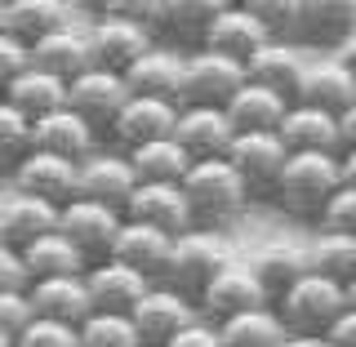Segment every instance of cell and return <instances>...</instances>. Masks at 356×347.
Listing matches in <instances>:
<instances>
[{"label": "cell", "mask_w": 356, "mask_h": 347, "mask_svg": "<svg viewBox=\"0 0 356 347\" xmlns=\"http://www.w3.org/2000/svg\"><path fill=\"white\" fill-rule=\"evenodd\" d=\"M232 138H236V129H232L227 111H218V107H178L174 143L192 156V161H227Z\"/></svg>", "instance_id": "9a60e30c"}, {"label": "cell", "mask_w": 356, "mask_h": 347, "mask_svg": "<svg viewBox=\"0 0 356 347\" xmlns=\"http://www.w3.org/2000/svg\"><path fill=\"white\" fill-rule=\"evenodd\" d=\"M196 316H200L196 303H187V298L174 294L170 285H152L147 294L138 298V307L129 312L134 330H138V339L147 347H170Z\"/></svg>", "instance_id": "8fae6325"}, {"label": "cell", "mask_w": 356, "mask_h": 347, "mask_svg": "<svg viewBox=\"0 0 356 347\" xmlns=\"http://www.w3.org/2000/svg\"><path fill=\"white\" fill-rule=\"evenodd\" d=\"M0 98H5L14 111H22L31 125H36L40 116H49V111L67 107V85L58 81V76L40 72V67H27L18 81H9L5 89H0Z\"/></svg>", "instance_id": "4dcf8cb0"}, {"label": "cell", "mask_w": 356, "mask_h": 347, "mask_svg": "<svg viewBox=\"0 0 356 347\" xmlns=\"http://www.w3.org/2000/svg\"><path fill=\"white\" fill-rule=\"evenodd\" d=\"M254 307H272V303H267L259 276L250 272V263H227L214 281L205 285V294L196 298V312L209 325H222V321L241 316V312H254Z\"/></svg>", "instance_id": "30bf717a"}, {"label": "cell", "mask_w": 356, "mask_h": 347, "mask_svg": "<svg viewBox=\"0 0 356 347\" xmlns=\"http://www.w3.org/2000/svg\"><path fill=\"white\" fill-rule=\"evenodd\" d=\"M285 347H330V343L325 339H289Z\"/></svg>", "instance_id": "816d5d0a"}, {"label": "cell", "mask_w": 356, "mask_h": 347, "mask_svg": "<svg viewBox=\"0 0 356 347\" xmlns=\"http://www.w3.org/2000/svg\"><path fill=\"white\" fill-rule=\"evenodd\" d=\"M276 138L285 143V152H339V120L325 116L316 107H303V103H289Z\"/></svg>", "instance_id": "f1b7e54d"}, {"label": "cell", "mask_w": 356, "mask_h": 347, "mask_svg": "<svg viewBox=\"0 0 356 347\" xmlns=\"http://www.w3.org/2000/svg\"><path fill=\"white\" fill-rule=\"evenodd\" d=\"M272 36L259 18H254L250 5H222L218 18L209 22V36H205V49L218 54V58H232V63H250L259 49H267Z\"/></svg>", "instance_id": "5bb4252c"}, {"label": "cell", "mask_w": 356, "mask_h": 347, "mask_svg": "<svg viewBox=\"0 0 356 347\" xmlns=\"http://www.w3.org/2000/svg\"><path fill=\"white\" fill-rule=\"evenodd\" d=\"M222 111H227V120H232L236 134H276L281 120H285V111H289V103L281 94H272V89H259V85L245 81L236 89V98H232Z\"/></svg>", "instance_id": "d6a6232c"}, {"label": "cell", "mask_w": 356, "mask_h": 347, "mask_svg": "<svg viewBox=\"0 0 356 347\" xmlns=\"http://www.w3.org/2000/svg\"><path fill=\"white\" fill-rule=\"evenodd\" d=\"M94 138H98V129L89 120H81L72 107H58L31 125V152H49V156H63V161H76V165L94 156Z\"/></svg>", "instance_id": "ffe728a7"}, {"label": "cell", "mask_w": 356, "mask_h": 347, "mask_svg": "<svg viewBox=\"0 0 356 347\" xmlns=\"http://www.w3.org/2000/svg\"><path fill=\"white\" fill-rule=\"evenodd\" d=\"M14 347H81V330L49 316H31V325L14 339Z\"/></svg>", "instance_id": "ab89813d"}, {"label": "cell", "mask_w": 356, "mask_h": 347, "mask_svg": "<svg viewBox=\"0 0 356 347\" xmlns=\"http://www.w3.org/2000/svg\"><path fill=\"white\" fill-rule=\"evenodd\" d=\"M307 272L325 276L334 285H348L356 276V236H339V232H321L307 245Z\"/></svg>", "instance_id": "8d00e7d4"}, {"label": "cell", "mask_w": 356, "mask_h": 347, "mask_svg": "<svg viewBox=\"0 0 356 347\" xmlns=\"http://www.w3.org/2000/svg\"><path fill=\"white\" fill-rule=\"evenodd\" d=\"M218 334H222V347H285L289 343V330L281 325L276 307L241 312V316L222 321Z\"/></svg>", "instance_id": "d590c367"}, {"label": "cell", "mask_w": 356, "mask_h": 347, "mask_svg": "<svg viewBox=\"0 0 356 347\" xmlns=\"http://www.w3.org/2000/svg\"><path fill=\"white\" fill-rule=\"evenodd\" d=\"M325 343H330V347H356V312H352V307H348V312H343V316L330 325Z\"/></svg>", "instance_id": "7dc6e473"}, {"label": "cell", "mask_w": 356, "mask_h": 347, "mask_svg": "<svg viewBox=\"0 0 356 347\" xmlns=\"http://www.w3.org/2000/svg\"><path fill=\"white\" fill-rule=\"evenodd\" d=\"M170 347H222V334H218V325H209L205 316H196Z\"/></svg>", "instance_id": "bcb514c9"}, {"label": "cell", "mask_w": 356, "mask_h": 347, "mask_svg": "<svg viewBox=\"0 0 356 347\" xmlns=\"http://www.w3.org/2000/svg\"><path fill=\"white\" fill-rule=\"evenodd\" d=\"M22 267H27L31 281H49V276H85L89 272V263L81 259V250H76L63 232H49V236L31 241L27 250H22Z\"/></svg>", "instance_id": "836d02e7"}, {"label": "cell", "mask_w": 356, "mask_h": 347, "mask_svg": "<svg viewBox=\"0 0 356 347\" xmlns=\"http://www.w3.org/2000/svg\"><path fill=\"white\" fill-rule=\"evenodd\" d=\"M343 187L339 152H294L272 187V200L298 223H321V209Z\"/></svg>", "instance_id": "6da1fadb"}, {"label": "cell", "mask_w": 356, "mask_h": 347, "mask_svg": "<svg viewBox=\"0 0 356 347\" xmlns=\"http://www.w3.org/2000/svg\"><path fill=\"white\" fill-rule=\"evenodd\" d=\"M81 347H143L129 316L116 312H89L81 321Z\"/></svg>", "instance_id": "74e56055"}, {"label": "cell", "mask_w": 356, "mask_h": 347, "mask_svg": "<svg viewBox=\"0 0 356 347\" xmlns=\"http://www.w3.org/2000/svg\"><path fill=\"white\" fill-rule=\"evenodd\" d=\"M125 161H129V170H134L138 183H183V174L192 170V156L178 147L174 138L134 147V152H125Z\"/></svg>", "instance_id": "e575fe53"}, {"label": "cell", "mask_w": 356, "mask_h": 347, "mask_svg": "<svg viewBox=\"0 0 356 347\" xmlns=\"http://www.w3.org/2000/svg\"><path fill=\"white\" fill-rule=\"evenodd\" d=\"M294 103L316 107V111H325V116L339 120L348 107H356V81L334 58L307 63V76H303V85H298V98H294Z\"/></svg>", "instance_id": "4316f807"}, {"label": "cell", "mask_w": 356, "mask_h": 347, "mask_svg": "<svg viewBox=\"0 0 356 347\" xmlns=\"http://www.w3.org/2000/svg\"><path fill=\"white\" fill-rule=\"evenodd\" d=\"M339 152H356V107L339 116Z\"/></svg>", "instance_id": "c3c4849f"}, {"label": "cell", "mask_w": 356, "mask_h": 347, "mask_svg": "<svg viewBox=\"0 0 356 347\" xmlns=\"http://www.w3.org/2000/svg\"><path fill=\"white\" fill-rule=\"evenodd\" d=\"M27 67H31V49H27L18 36L0 31V89H5L9 81H18Z\"/></svg>", "instance_id": "ee69618b"}, {"label": "cell", "mask_w": 356, "mask_h": 347, "mask_svg": "<svg viewBox=\"0 0 356 347\" xmlns=\"http://www.w3.org/2000/svg\"><path fill=\"white\" fill-rule=\"evenodd\" d=\"M250 272L259 276L267 303H276L285 289H294V285L307 276V250L285 245V241H272V245H263V250L250 259Z\"/></svg>", "instance_id": "f546056e"}, {"label": "cell", "mask_w": 356, "mask_h": 347, "mask_svg": "<svg viewBox=\"0 0 356 347\" xmlns=\"http://www.w3.org/2000/svg\"><path fill=\"white\" fill-rule=\"evenodd\" d=\"M14 192L22 196H36L44 205L63 209L76 200V187H81V165L76 161H63V156H49V152H27L22 165L9 174Z\"/></svg>", "instance_id": "9c48e42d"}, {"label": "cell", "mask_w": 356, "mask_h": 347, "mask_svg": "<svg viewBox=\"0 0 356 347\" xmlns=\"http://www.w3.org/2000/svg\"><path fill=\"white\" fill-rule=\"evenodd\" d=\"M134 187H138V178H134L129 161L120 152H94L89 161H81V187H76L81 200H94V205H107L116 214H125Z\"/></svg>", "instance_id": "e0dca14e"}, {"label": "cell", "mask_w": 356, "mask_h": 347, "mask_svg": "<svg viewBox=\"0 0 356 347\" xmlns=\"http://www.w3.org/2000/svg\"><path fill=\"white\" fill-rule=\"evenodd\" d=\"M129 223H147V227L165 232V236H183L192 232V209L178 183H138L125 205Z\"/></svg>", "instance_id": "2e32d148"}, {"label": "cell", "mask_w": 356, "mask_h": 347, "mask_svg": "<svg viewBox=\"0 0 356 347\" xmlns=\"http://www.w3.org/2000/svg\"><path fill=\"white\" fill-rule=\"evenodd\" d=\"M31 298L27 289H0V334H9V339H18L22 330L31 325Z\"/></svg>", "instance_id": "7bdbcfd3"}, {"label": "cell", "mask_w": 356, "mask_h": 347, "mask_svg": "<svg viewBox=\"0 0 356 347\" xmlns=\"http://www.w3.org/2000/svg\"><path fill=\"white\" fill-rule=\"evenodd\" d=\"M85 40H89V58H94V67L116 72V76H125L129 67L156 45L152 31H147V22L125 18V14H103L94 27L85 31Z\"/></svg>", "instance_id": "52a82bcc"}, {"label": "cell", "mask_w": 356, "mask_h": 347, "mask_svg": "<svg viewBox=\"0 0 356 347\" xmlns=\"http://www.w3.org/2000/svg\"><path fill=\"white\" fill-rule=\"evenodd\" d=\"M218 0H147V31L156 27L178 54H196L205 49L209 22L218 18Z\"/></svg>", "instance_id": "ba28073f"}, {"label": "cell", "mask_w": 356, "mask_h": 347, "mask_svg": "<svg viewBox=\"0 0 356 347\" xmlns=\"http://www.w3.org/2000/svg\"><path fill=\"white\" fill-rule=\"evenodd\" d=\"M0 347H14V339H9V334H0Z\"/></svg>", "instance_id": "db71d44e"}, {"label": "cell", "mask_w": 356, "mask_h": 347, "mask_svg": "<svg viewBox=\"0 0 356 347\" xmlns=\"http://www.w3.org/2000/svg\"><path fill=\"white\" fill-rule=\"evenodd\" d=\"M27 285H31V276L22 267V254L0 241V289H27Z\"/></svg>", "instance_id": "f6af8a7d"}, {"label": "cell", "mask_w": 356, "mask_h": 347, "mask_svg": "<svg viewBox=\"0 0 356 347\" xmlns=\"http://www.w3.org/2000/svg\"><path fill=\"white\" fill-rule=\"evenodd\" d=\"M227 250H222V241L214 232H183V236H174V250H170V263H165V276L161 285H170L174 294H183L187 303H196L200 294H205V285L214 281V276L227 267Z\"/></svg>", "instance_id": "277c9868"}, {"label": "cell", "mask_w": 356, "mask_h": 347, "mask_svg": "<svg viewBox=\"0 0 356 347\" xmlns=\"http://www.w3.org/2000/svg\"><path fill=\"white\" fill-rule=\"evenodd\" d=\"M339 170H343V183L356 187V152H339Z\"/></svg>", "instance_id": "f907efd6"}, {"label": "cell", "mask_w": 356, "mask_h": 347, "mask_svg": "<svg viewBox=\"0 0 356 347\" xmlns=\"http://www.w3.org/2000/svg\"><path fill=\"white\" fill-rule=\"evenodd\" d=\"M245 5L254 9V18L267 27V36L281 40L294 36V18H298V0H245Z\"/></svg>", "instance_id": "60d3db41"}, {"label": "cell", "mask_w": 356, "mask_h": 347, "mask_svg": "<svg viewBox=\"0 0 356 347\" xmlns=\"http://www.w3.org/2000/svg\"><path fill=\"white\" fill-rule=\"evenodd\" d=\"M183 196L192 209L196 232H218L227 223H236L250 205V187L241 183V174L227 161H192V170L183 174Z\"/></svg>", "instance_id": "7a4b0ae2"}, {"label": "cell", "mask_w": 356, "mask_h": 347, "mask_svg": "<svg viewBox=\"0 0 356 347\" xmlns=\"http://www.w3.org/2000/svg\"><path fill=\"white\" fill-rule=\"evenodd\" d=\"M174 120H178V107L174 103H161V98H134L120 107L116 125L107 134L116 138L120 156L134 152V147H147V143H161V138H174Z\"/></svg>", "instance_id": "ac0fdd59"}, {"label": "cell", "mask_w": 356, "mask_h": 347, "mask_svg": "<svg viewBox=\"0 0 356 347\" xmlns=\"http://www.w3.org/2000/svg\"><path fill=\"white\" fill-rule=\"evenodd\" d=\"M85 289H89V303L94 312H116V316H129L134 307H138V298L152 289L147 276L129 272L125 263L107 259V263H94L85 272Z\"/></svg>", "instance_id": "7402d4cb"}, {"label": "cell", "mask_w": 356, "mask_h": 347, "mask_svg": "<svg viewBox=\"0 0 356 347\" xmlns=\"http://www.w3.org/2000/svg\"><path fill=\"white\" fill-rule=\"evenodd\" d=\"M125 85L134 98H161V103H183V54L170 45H152L138 63L125 72Z\"/></svg>", "instance_id": "d6986e66"}, {"label": "cell", "mask_w": 356, "mask_h": 347, "mask_svg": "<svg viewBox=\"0 0 356 347\" xmlns=\"http://www.w3.org/2000/svg\"><path fill=\"white\" fill-rule=\"evenodd\" d=\"M272 307H276V316H281V325L289 330V339H325L330 325L348 312V294H343V285L307 272L303 281L294 289H285Z\"/></svg>", "instance_id": "3957f363"}, {"label": "cell", "mask_w": 356, "mask_h": 347, "mask_svg": "<svg viewBox=\"0 0 356 347\" xmlns=\"http://www.w3.org/2000/svg\"><path fill=\"white\" fill-rule=\"evenodd\" d=\"M321 232H339V236H356V187L343 183L321 209Z\"/></svg>", "instance_id": "b9f144b4"}, {"label": "cell", "mask_w": 356, "mask_h": 347, "mask_svg": "<svg viewBox=\"0 0 356 347\" xmlns=\"http://www.w3.org/2000/svg\"><path fill=\"white\" fill-rule=\"evenodd\" d=\"M120 227H125V214H116V209H107V205H94V200H81V196L58 209V232L81 250V259L89 267L111 259Z\"/></svg>", "instance_id": "5b68a950"}, {"label": "cell", "mask_w": 356, "mask_h": 347, "mask_svg": "<svg viewBox=\"0 0 356 347\" xmlns=\"http://www.w3.org/2000/svg\"><path fill=\"white\" fill-rule=\"evenodd\" d=\"M170 250H174V236H165V232L147 227V223H129V218H125V227H120V236H116L111 259L125 263L129 272L147 276L152 285H161L165 263H170Z\"/></svg>", "instance_id": "d4e9b609"}, {"label": "cell", "mask_w": 356, "mask_h": 347, "mask_svg": "<svg viewBox=\"0 0 356 347\" xmlns=\"http://www.w3.org/2000/svg\"><path fill=\"white\" fill-rule=\"evenodd\" d=\"M143 347H147V343H143Z\"/></svg>", "instance_id": "9f6ffc18"}, {"label": "cell", "mask_w": 356, "mask_h": 347, "mask_svg": "<svg viewBox=\"0 0 356 347\" xmlns=\"http://www.w3.org/2000/svg\"><path fill=\"white\" fill-rule=\"evenodd\" d=\"M303 76H307V58L294 49V45H281V40H272L267 49H259L250 63H245V81L259 85V89H272V94H281L285 103H294V98H298Z\"/></svg>", "instance_id": "cb8c5ba5"}, {"label": "cell", "mask_w": 356, "mask_h": 347, "mask_svg": "<svg viewBox=\"0 0 356 347\" xmlns=\"http://www.w3.org/2000/svg\"><path fill=\"white\" fill-rule=\"evenodd\" d=\"M334 63H339L343 72H348L352 81H356V36H352L348 45H339V49H334Z\"/></svg>", "instance_id": "681fc988"}, {"label": "cell", "mask_w": 356, "mask_h": 347, "mask_svg": "<svg viewBox=\"0 0 356 347\" xmlns=\"http://www.w3.org/2000/svg\"><path fill=\"white\" fill-rule=\"evenodd\" d=\"M49 232H58V209L54 205H44L36 196H22V192L0 196V241L9 250L22 254L31 241L49 236Z\"/></svg>", "instance_id": "603a6c76"}, {"label": "cell", "mask_w": 356, "mask_h": 347, "mask_svg": "<svg viewBox=\"0 0 356 347\" xmlns=\"http://www.w3.org/2000/svg\"><path fill=\"white\" fill-rule=\"evenodd\" d=\"M31 67H40V72L58 76L63 85H72L81 72H89V67H94V58H89V40H85V31L63 27V31H54V36L36 40V45H31Z\"/></svg>", "instance_id": "83f0119b"}, {"label": "cell", "mask_w": 356, "mask_h": 347, "mask_svg": "<svg viewBox=\"0 0 356 347\" xmlns=\"http://www.w3.org/2000/svg\"><path fill=\"white\" fill-rule=\"evenodd\" d=\"M245 85V67L232 58H218L209 49L183 54V103L178 107H227Z\"/></svg>", "instance_id": "8992f818"}, {"label": "cell", "mask_w": 356, "mask_h": 347, "mask_svg": "<svg viewBox=\"0 0 356 347\" xmlns=\"http://www.w3.org/2000/svg\"><path fill=\"white\" fill-rule=\"evenodd\" d=\"M0 31H5V0H0Z\"/></svg>", "instance_id": "11a10c76"}, {"label": "cell", "mask_w": 356, "mask_h": 347, "mask_svg": "<svg viewBox=\"0 0 356 347\" xmlns=\"http://www.w3.org/2000/svg\"><path fill=\"white\" fill-rule=\"evenodd\" d=\"M27 298H31V312H36V316L63 321V325H76V330H81V321L94 312L89 289H85V276H49V281H31Z\"/></svg>", "instance_id": "484cf974"}, {"label": "cell", "mask_w": 356, "mask_h": 347, "mask_svg": "<svg viewBox=\"0 0 356 347\" xmlns=\"http://www.w3.org/2000/svg\"><path fill=\"white\" fill-rule=\"evenodd\" d=\"M31 152V120L0 98V174H14Z\"/></svg>", "instance_id": "f35d334b"}, {"label": "cell", "mask_w": 356, "mask_h": 347, "mask_svg": "<svg viewBox=\"0 0 356 347\" xmlns=\"http://www.w3.org/2000/svg\"><path fill=\"white\" fill-rule=\"evenodd\" d=\"M63 27H72V9L63 0H5V31L18 36L27 49Z\"/></svg>", "instance_id": "1f68e13d"}, {"label": "cell", "mask_w": 356, "mask_h": 347, "mask_svg": "<svg viewBox=\"0 0 356 347\" xmlns=\"http://www.w3.org/2000/svg\"><path fill=\"white\" fill-rule=\"evenodd\" d=\"M343 294H348V307L356 312V276H352V281H348V285H343Z\"/></svg>", "instance_id": "f5cc1de1"}, {"label": "cell", "mask_w": 356, "mask_h": 347, "mask_svg": "<svg viewBox=\"0 0 356 347\" xmlns=\"http://www.w3.org/2000/svg\"><path fill=\"white\" fill-rule=\"evenodd\" d=\"M285 161H289V152H285V143L276 138V134H236L232 147H227V165L241 174V183L250 187V196L254 192L272 196Z\"/></svg>", "instance_id": "4fadbf2b"}, {"label": "cell", "mask_w": 356, "mask_h": 347, "mask_svg": "<svg viewBox=\"0 0 356 347\" xmlns=\"http://www.w3.org/2000/svg\"><path fill=\"white\" fill-rule=\"evenodd\" d=\"M125 103H129L125 76L103 72V67H89V72H81L72 85H67V107H72L81 120H89L94 129H111Z\"/></svg>", "instance_id": "7c38bea8"}, {"label": "cell", "mask_w": 356, "mask_h": 347, "mask_svg": "<svg viewBox=\"0 0 356 347\" xmlns=\"http://www.w3.org/2000/svg\"><path fill=\"white\" fill-rule=\"evenodd\" d=\"M294 36L321 49H339L356 36V5L352 0H298Z\"/></svg>", "instance_id": "44dd1931"}]
</instances>
